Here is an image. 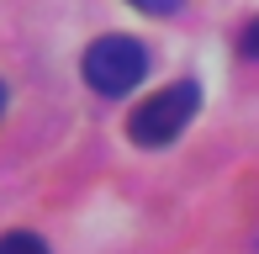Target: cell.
<instances>
[{
  "label": "cell",
  "mask_w": 259,
  "mask_h": 254,
  "mask_svg": "<svg viewBox=\"0 0 259 254\" xmlns=\"http://www.w3.org/2000/svg\"><path fill=\"white\" fill-rule=\"evenodd\" d=\"M85 85L96 90V96H127V90L143 85L148 74V48L138 37H122V32H111V37H96L85 48Z\"/></svg>",
  "instance_id": "obj_2"
},
{
  "label": "cell",
  "mask_w": 259,
  "mask_h": 254,
  "mask_svg": "<svg viewBox=\"0 0 259 254\" xmlns=\"http://www.w3.org/2000/svg\"><path fill=\"white\" fill-rule=\"evenodd\" d=\"M238 48H243V53H249V59H259V16H254V21H249V27H243V32H238Z\"/></svg>",
  "instance_id": "obj_5"
},
{
  "label": "cell",
  "mask_w": 259,
  "mask_h": 254,
  "mask_svg": "<svg viewBox=\"0 0 259 254\" xmlns=\"http://www.w3.org/2000/svg\"><path fill=\"white\" fill-rule=\"evenodd\" d=\"M0 254H48V244L27 228H16V233H0Z\"/></svg>",
  "instance_id": "obj_3"
},
{
  "label": "cell",
  "mask_w": 259,
  "mask_h": 254,
  "mask_svg": "<svg viewBox=\"0 0 259 254\" xmlns=\"http://www.w3.org/2000/svg\"><path fill=\"white\" fill-rule=\"evenodd\" d=\"M133 6H138V11H148V16H175L185 0H133Z\"/></svg>",
  "instance_id": "obj_4"
},
{
  "label": "cell",
  "mask_w": 259,
  "mask_h": 254,
  "mask_svg": "<svg viewBox=\"0 0 259 254\" xmlns=\"http://www.w3.org/2000/svg\"><path fill=\"white\" fill-rule=\"evenodd\" d=\"M0 111H6V79H0Z\"/></svg>",
  "instance_id": "obj_6"
},
{
  "label": "cell",
  "mask_w": 259,
  "mask_h": 254,
  "mask_svg": "<svg viewBox=\"0 0 259 254\" xmlns=\"http://www.w3.org/2000/svg\"><path fill=\"white\" fill-rule=\"evenodd\" d=\"M201 111V85L196 79H175V85L154 90L148 101H138L133 117H127V138L138 148H164L191 127V117Z\"/></svg>",
  "instance_id": "obj_1"
}]
</instances>
